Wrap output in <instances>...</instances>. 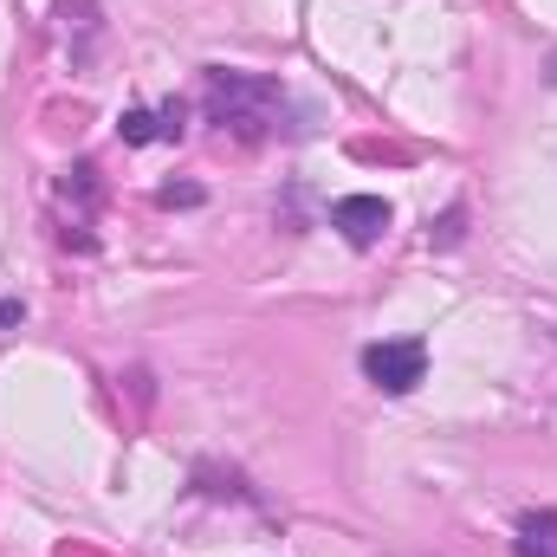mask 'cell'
<instances>
[{
	"instance_id": "6da1fadb",
	"label": "cell",
	"mask_w": 557,
	"mask_h": 557,
	"mask_svg": "<svg viewBox=\"0 0 557 557\" xmlns=\"http://www.w3.org/2000/svg\"><path fill=\"white\" fill-rule=\"evenodd\" d=\"M201 111H208V124H221V137L260 143V137H273L285 98H278L273 78H253V72H208Z\"/></svg>"
},
{
	"instance_id": "7a4b0ae2",
	"label": "cell",
	"mask_w": 557,
	"mask_h": 557,
	"mask_svg": "<svg viewBox=\"0 0 557 557\" xmlns=\"http://www.w3.org/2000/svg\"><path fill=\"white\" fill-rule=\"evenodd\" d=\"M363 376L383 396H409V389H421V376H428V344L421 337H383V344H370L363 350Z\"/></svg>"
},
{
	"instance_id": "3957f363",
	"label": "cell",
	"mask_w": 557,
	"mask_h": 557,
	"mask_svg": "<svg viewBox=\"0 0 557 557\" xmlns=\"http://www.w3.org/2000/svg\"><path fill=\"white\" fill-rule=\"evenodd\" d=\"M389 221H396V214H389V201H383V195H344V201L331 208V227H337L357 253H363V247H376V240L389 234Z\"/></svg>"
},
{
	"instance_id": "277c9868",
	"label": "cell",
	"mask_w": 557,
	"mask_h": 557,
	"mask_svg": "<svg viewBox=\"0 0 557 557\" xmlns=\"http://www.w3.org/2000/svg\"><path fill=\"white\" fill-rule=\"evenodd\" d=\"M117 137H124V143L182 137V104H162V111H124V117H117Z\"/></svg>"
},
{
	"instance_id": "5b68a950",
	"label": "cell",
	"mask_w": 557,
	"mask_h": 557,
	"mask_svg": "<svg viewBox=\"0 0 557 557\" xmlns=\"http://www.w3.org/2000/svg\"><path fill=\"white\" fill-rule=\"evenodd\" d=\"M512 545H519V557H557V512H525Z\"/></svg>"
},
{
	"instance_id": "8992f818",
	"label": "cell",
	"mask_w": 557,
	"mask_h": 557,
	"mask_svg": "<svg viewBox=\"0 0 557 557\" xmlns=\"http://www.w3.org/2000/svg\"><path fill=\"white\" fill-rule=\"evenodd\" d=\"M0 324H20V305H13V298L0 305Z\"/></svg>"
}]
</instances>
